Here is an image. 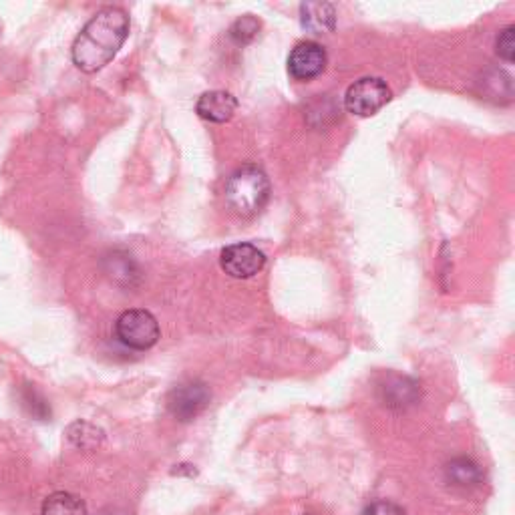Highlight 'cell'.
Segmentation results:
<instances>
[{
    "mask_svg": "<svg viewBox=\"0 0 515 515\" xmlns=\"http://www.w3.org/2000/svg\"><path fill=\"white\" fill-rule=\"evenodd\" d=\"M447 479L457 485V487H475L481 483V469L479 465L473 461V459H467V457H457L453 459L447 469Z\"/></svg>",
    "mask_w": 515,
    "mask_h": 515,
    "instance_id": "obj_13",
    "label": "cell"
},
{
    "mask_svg": "<svg viewBox=\"0 0 515 515\" xmlns=\"http://www.w3.org/2000/svg\"><path fill=\"white\" fill-rule=\"evenodd\" d=\"M513 35H515V27L509 25V27H505V29L499 33L497 43H495L497 55H499L505 63H513V55H515V41H513Z\"/></svg>",
    "mask_w": 515,
    "mask_h": 515,
    "instance_id": "obj_17",
    "label": "cell"
},
{
    "mask_svg": "<svg viewBox=\"0 0 515 515\" xmlns=\"http://www.w3.org/2000/svg\"><path fill=\"white\" fill-rule=\"evenodd\" d=\"M326 69V51L314 41L298 43L288 55V73L296 81H312Z\"/></svg>",
    "mask_w": 515,
    "mask_h": 515,
    "instance_id": "obj_7",
    "label": "cell"
},
{
    "mask_svg": "<svg viewBox=\"0 0 515 515\" xmlns=\"http://www.w3.org/2000/svg\"><path fill=\"white\" fill-rule=\"evenodd\" d=\"M238 111V101L228 91H206L196 103V113L210 123H226Z\"/></svg>",
    "mask_w": 515,
    "mask_h": 515,
    "instance_id": "obj_8",
    "label": "cell"
},
{
    "mask_svg": "<svg viewBox=\"0 0 515 515\" xmlns=\"http://www.w3.org/2000/svg\"><path fill=\"white\" fill-rule=\"evenodd\" d=\"M260 33V21L252 15H244L240 17L232 27H230V39L244 47V45H250Z\"/></svg>",
    "mask_w": 515,
    "mask_h": 515,
    "instance_id": "obj_15",
    "label": "cell"
},
{
    "mask_svg": "<svg viewBox=\"0 0 515 515\" xmlns=\"http://www.w3.org/2000/svg\"><path fill=\"white\" fill-rule=\"evenodd\" d=\"M212 393L202 381H188L178 385L167 397V409L178 421L188 423L194 421L208 405Z\"/></svg>",
    "mask_w": 515,
    "mask_h": 515,
    "instance_id": "obj_5",
    "label": "cell"
},
{
    "mask_svg": "<svg viewBox=\"0 0 515 515\" xmlns=\"http://www.w3.org/2000/svg\"><path fill=\"white\" fill-rule=\"evenodd\" d=\"M103 270L105 274L117 282L119 286H135L141 278L139 266L135 264V260L131 258V254L123 252V250H113L103 258Z\"/></svg>",
    "mask_w": 515,
    "mask_h": 515,
    "instance_id": "obj_9",
    "label": "cell"
},
{
    "mask_svg": "<svg viewBox=\"0 0 515 515\" xmlns=\"http://www.w3.org/2000/svg\"><path fill=\"white\" fill-rule=\"evenodd\" d=\"M393 93L389 85L379 77H363L355 81L345 93V107L357 117L377 115L389 101Z\"/></svg>",
    "mask_w": 515,
    "mask_h": 515,
    "instance_id": "obj_4",
    "label": "cell"
},
{
    "mask_svg": "<svg viewBox=\"0 0 515 515\" xmlns=\"http://www.w3.org/2000/svg\"><path fill=\"white\" fill-rule=\"evenodd\" d=\"M385 393V403L389 407H407L413 405L419 397V389L417 383H413L407 377H391L387 379V383L381 387Z\"/></svg>",
    "mask_w": 515,
    "mask_h": 515,
    "instance_id": "obj_11",
    "label": "cell"
},
{
    "mask_svg": "<svg viewBox=\"0 0 515 515\" xmlns=\"http://www.w3.org/2000/svg\"><path fill=\"white\" fill-rule=\"evenodd\" d=\"M302 27L312 31L314 35L330 33L336 25V11L328 3H306L300 7Z\"/></svg>",
    "mask_w": 515,
    "mask_h": 515,
    "instance_id": "obj_10",
    "label": "cell"
},
{
    "mask_svg": "<svg viewBox=\"0 0 515 515\" xmlns=\"http://www.w3.org/2000/svg\"><path fill=\"white\" fill-rule=\"evenodd\" d=\"M129 35V17L123 9H101L77 35L71 57L83 73H97L113 61Z\"/></svg>",
    "mask_w": 515,
    "mask_h": 515,
    "instance_id": "obj_1",
    "label": "cell"
},
{
    "mask_svg": "<svg viewBox=\"0 0 515 515\" xmlns=\"http://www.w3.org/2000/svg\"><path fill=\"white\" fill-rule=\"evenodd\" d=\"M115 334L121 345L131 351H149L159 340L157 318L149 310H125L115 322Z\"/></svg>",
    "mask_w": 515,
    "mask_h": 515,
    "instance_id": "obj_3",
    "label": "cell"
},
{
    "mask_svg": "<svg viewBox=\"0 0 515 515\" xmlns=\"http://www.w3.org/2000/svg\"><path fill=\"white\" fill-rule=\"evenodd\" d=\"M270 180L258 165H242L228 178L226 204L240 218L258 216L270 200Z\"/></svg>",
    "mask_w": 515,
    "mask_h": 515,
    "instance_id": "obj_2",
    "label": "cell"
},
{
    "mask_svg": "<svg viewBox=\"0 0 515 515\" xmlns=\"http://www.w3.org/2000/svg\"><path fill=\"white\" fill-rule=\"evenodd\" d=\"M266 264V256L262 250H258V246L248 244V242H240V244H232L228 248L222 250L220 254V266L222 270L238 280H246L256 276Z\"/></svg>",
    "mask_w": 515,
    "mask_h": 515,
    "instance_id": "obj_6",
    "label": "cell"
},
{
    "mask_svg": "<svg viewBox=\"0 0 515 515\" xmlns=\"http://www.w3.org/2000/svg\"><path fill=\"white\" fill-rule=\"evenodd\" d=\"M363 515H405V511L391 501H375L365 509Z\"/></svg>",
    "mask_w": 515,
    "mask_h": 515,
    "instance_id": "obj_18",
    "label": "cell"
},
{
    "mask_svg": "<svg viewBox=\"0 0 515 515\" xmlns=\"http://www.w3.org/2000/svg\"><path fill=\"white\" fill-rule=\"evenodd\" d=\"M67 437H69V441H71L77 449H81V451H93V449H97V447L103 443V439H105L103 431H101L99 427L87 423V421H75V423L67 429Z\"/></svg>",
    "mask_w": 515,
    "mask_h": 515,
    "instance_id": "obj_14",
    "label": "cell"
},
{
    "mask_svg": "<svg viewBox=\"0 0 515 515\" xmlns=\"http://www.w3.org/2000/svg\"><path fill=\"white\" fill-rule=\"evenodd\" d=\"M41 515H87V505L73 493L57 491L43 501Z\"/></svg>",
    "mask_w": 515,
    "mask_h": 515,
    "instance_id": "obj_12",
    "label": "cell"
},
{
    "mask_svg": "<svg viewBox=\"0 0 515 515\" xmlns=\"http://www.w3.org/2000/svg\"><path fill=\"white\" fill-rule=\"evenodd\" d=\"M23 403H25V407L29 409V413H31L33 417H37V419H41V421H45L47 417H51V409H49L47 401H45V399L41 397V393H39L35 387H31V385H27L25 391H23Z\"/></svg>",
    "mask_w": 515,
    "mask_h": 515,
    "instance_id": "obj_16",
    "label": "cell"
}]
</instances>
